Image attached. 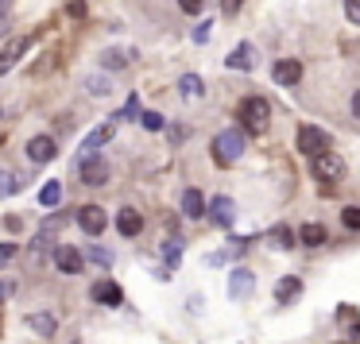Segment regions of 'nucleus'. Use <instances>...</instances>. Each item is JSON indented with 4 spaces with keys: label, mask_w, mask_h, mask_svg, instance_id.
Wrapping results in <instances>:
<instances>
[{
    "label": "nucleus",
    "mask_w": 360,
    "mask_h": 344,
    "mask_svg": "<svg viewBox=\"0 0 360 344\" xmlns=\"http://www.w3.org/2000/svg\"><path fill=\"white\" fill-rule=\"evenodd\" d=\"M298 294H302V282H298L295 274L275 282V302H290V298H298Z\"/></svg>",
    "instance_id": "nucleus-18"
},
{
    "label": "nucleus",
    "mask_w": 360,
    "mask_h": 344,
    "mask_svg": "<svg viewBox=\"0 0 360 344\" xmlns=\"http://www.w3.org/2000/svg\"><path fill=\"white\" fill-rule=\"evenodd\" d=\"M182 213H186V217H202V213H210L205 209V197L198 194V190H186V194H182Z\"/></svg>",
    "instance_id": "nucleus-19"
},
{
    "label": "nucleus",
    "mask_w": 360,
    "mask_h": 344,
    "mask_svg": "<svg viewBox=\"0 0 360 344\" xmlns=\"http://www.w3.org/2000/svg\"><path fill=\"white\" fill-rule=\"evenodd\" d=\"M163 256L171 259V267H174V263H179V256H182V244H179V240H174V244H167V248H163Z\"/></svg>",
    "instance_id": "nucleus-30"
},
{
    "label": "nucleus",
    "mask_w": 360,
    "mask_h": 344,
    "mask_svg": "<svg viewBox=\"0 0 360 344\" xmlns=\"http://www.w3.org/2000/svg\"><path fill=\"white\" fill-rule=\"evenodd\" d=\"M32 47V39H27V35H16V39H8L4 43V51H0V74H8L12 66L20 62V58H24V51Z\"/></svg>",
    "instance_id": "nucleus-7"
},
{
    "label": "nucleus",
    "mask_w": 360,
    "mask_h": 344,
    "mask_svg": "<svg viewBox=\"0 0 360 344\" xmlns=\"http://www.w3.org/2000/svg\"><path fill=\"white\" fill-rule=\"evenodd\" d=\"M20 190V178L12 171H0V197H12Z\"/></svg>",
    "instance_id": "nucleus-23"
},
{
    "label": "nucleus",
    "mask_w": 360,
    "mask_h": 344,
    "mask_svg": "<svg viewBox=\"0 0 360 344\" xmlns=\"http://www.w3.org/2000/svg\"><path fill=\"white\" fill-rule=\"evenodd\" d=\"M267 120H271V105H267L264 97H248V101L240 105V124L248 128L252 135H264Z\"/></svg>",
    "instance_id": "nucleus-2"
},
{
    "label": "nucleus",
    "mask_w": 360,
    "mask_h": 344,
    "mask_svg": "<svg viewBox=\"0 0 360 344\" xmlns=\"http://www.w3.org/2000/svg\"><path fill=\"white\" fill-rule=\"evenodd\" d=\"M16 256V248H12V244H4V248H0V263H4V259H12Z\"/></svg>",
    "instance_id": "nucleus-35"
},
{
    "label": "nucleus",
    "mask_w": 360,
    "mask_h": 344,
    "mask_svg": "<svg viewBox=\"0 0 360 344\" xmlns=\"http://www.w3.org/2000/svg\"><path fill=\"white\" fill-rule=\"evenodd\" d=\"M140 124L148 128V132H163V117H159V112H143Z\"/></svg>",
    "instance_id": "nucleus-25"
},
{
    "label": "nucleus",
    "mask_w": 360,
    "mask_h": 344,
    "mask_svg": "<svg viewBox=\"0 0 360 344\" xmlns=\"http://www.w3.org/2000/svg\"><path fill=\"white\" fill-rule=\"evenodd\" d=\"M8 4H12V0H0V16H4V12H8Z\"/></svg>",
    "instance_id": "nucleus-37"
},
{
    "label": "nucleus",
    "mask_w": 360,
    "mask_h": 344,
    "mask_svg": "<svg viewBox=\"0 0 360 344\" xmlns=\"http://www.w3.org/2000/svg\"><path fill=\"white\" fill-rule=\"evenodd\" d=\"M210 217H213V225H221V228L233 225V220H236L233 197H213V201H210Z\"/></svg>",
    "instance_id": "nucleus-13"
},
{
    "label": "nucleus",
    "mask_w": 360,
    "mask_h": 344,
    "mask_svg": "<svg viewBox=\"0 0 360 344\" xmlns=\"http://www.w3.org/2000/svg\"><path fill=\"white\" fill-rule=\"evenodd\" d=\"M298 151L302 155H321V151H329V135L321 132V128H314V124H302L298 128Z\"/></svg>",
    "instance_id": "nucleus-4"
},
{
    "label": "nucleus",
    "mask_w": 360,
    "mask_h": 344,
    "mask_svg": "<svg viewBox=\"0 0 360 344\" xmlns=\"http://www.w3.org/2000/svg\"><path fill=\"white\" fill-rule=\"evenodd\" d=\"M236 8H240V0H221V12L225 16H236Z\"/></svg>",
    "instance_id": "nucleus-33"
},
{
    "label": "nucleus",
    "mask_w": 360,
    "mask_h": 344,
    "mask_svg": "<svg viewBox=\"0 0 360 344\" xmlns=\"http://www.w3.org/2000/svg\"><path fill=\"white\" fill-rule=\"evenodd\" d=\"M225 66L229 70H256V47L252 43H236L233 55L225 58Z\"/></svg>",
    "instance_id": "nucleus-10"
},
{
    "label": "nucleus",
    "mask_w": 360,
    "mask_h": 344,
    "mask_svg": "<svg viewBox=\"0 0 360 344\" xmlns=\"http://www.w3.org/2000/svg\"><path fill=\"white\" fill-rule=\"evenodd\" d=\"M194 39H198V43L210 39V24H198V27H194Z\"/></svg>",
    "instance_id": "nucleus-34"
},
{
    "label": "nucleus",
    "mask_w": 360,
    "mask_h": 344,
    "mask_svg": "<svg viewBox=\"0 0 360 344\" xmlns=\"http://www.w3.org/2000/svg\"><path fill=\"white\" fill-rule=\"evenodd\" d=\"M244 147H248V143H244V132H240V128H225V132L213 140V159H217L221 166H233L236 159L244 155Z\"/></svg>",
    "instance_id": "nucleus-1"
},
{
    "label": "nucleus",
    "mask_w": 360,
    "mask_h": 344,
    "mask_svg": "<svg viewBox=\"0 0 360 344\" xmlns=\"http://www.w3.org/2000/svg\"><path fill=\"white\" fill-rule=\"evenodd\" d=\"M341 220H345V228L360 232V205H349V209H341Z\"/></svg>",
    "instance_id": "nucleus-24"
},
{
    "label": "nucleus",
    "mask_w": 360,
    "mask_h": 344,
    "mask_svg": "<svg viewBox=\"0 0 360 344\" xmlns=\"http://www.w3.org/2000/svg\"><path fill=\"white\" fill-rule=\"evenodd\" d=\"M179 93L186 97V101H198V97H205V81L198 78V74H186V78L179 81Z\"/></svg>",
    "instance_id": "nucleus-20"
},
{
    "label": "nucleus",
    "mask_w": 360,
    "mask_h": 344,
    "mask_svg": "<svg viewBox=\"0 0 360 344\" xmlns=\"http://www.w3.org/2000/svg\"><path fill=\"white\" fill-rule=\"evenodd\" d=\"M58 197H63V186H58V182H47V186L39 190V201L47 205V209H51V205H58Z\"/></svg>",
    "instance_id": "nucleus-22"
},
{
    "label": "nucleus",
    "mask_w": 360,
    "mask_h": 344,
    "mask_svg": "<svg viewBox=\"0 0 360 344\" xmlns=\"http://www.w3.org/2000/svg\"><path fill=\"white\" fill-rule=\"evenodd\" d=\"M275 86H283V89H290V86H298V78H302V62H295V58H283V62H275Z\"/></svg>",
    "instance_id": "nucleus-11"
},
{
    "label": "nucleus",
    "mask_w": 360,
    "mask_h": 344,
    "mask_svg": "<svg viewBox=\"0 0 360 344\" xmlns=\"http://www.w3.org/2000/svg\"><path fill=\"white\" fill-rule=\"evenodd\" d=\"M89 298H94L97 305H109V310H112V305H120V302H124V290H120L112 279H101V282H94Z\"/></svg>",
    "instance_id": "nucleus-8"
},
{
    "label": "nucleus",
    "mask_w": 360,
    "mask_h": 344,
    "mask_svg": "<svg viewBox=\"0 0 360 344\" xmlns=\"http://www.w3.org/2000/svg\"><path fill=\"white\" fill-rule=\"evenodd\" d=\"M55 155H58V147H55L51 135H35V140L27 143V159H32V163H51Z\"/></svg>",
    "instance_id": "nucleus-12"
},
{
    "label": "nucleus",
    "mask_w": 360,
    "mask_h": 344,
    "mask_svg": "<svg viewBox=\"0 0 360 344\" xmlns=\"http://www.w3.org/2000/svg\"><path fill=\"white\" fill-rule=\"evenodd\" d=\"M89 256H94V259H97V263H101V267H109V263H112V256H109V251H105V248H94V251H89Z\"/></svg>",
    "instance_id": "nucleus-32"
},
{
    "label": "nucleus",
    "mask_w": 360,
    "mask_h": 344,
    "mask_svg": "<svg viewBox=\"0 0 360 344\" xmlns=\"http://www.w3.org/2000/svg\"><path fill=\"white\" fill-rule=\"evenodd\" d=\"M314 174H318L321 182H341V178H345L341 155H333V151H321V155H314Z\"/></svg>",
    "instance_id": "nucleus-5"
},
{
    "label": "nucleus",
    "mask_w": 360,
    "mask_h": 344,
    "mask_svg": "<svg viewBox=\"0 0 360 344\" xmlns=\"http://www.w3.org/2000/svg\"><path fill=\"white\" fill-rule=\"evenodd\" d=\"M298 240H302L306 248H318V244H326V240H329V232H326V225L310 220V225H302V228H298Z\"/></svg>",
    "instance_id": "nucleus-17"
},
{
    "label": "nucleus",
    "mask_w": 360,
    "mask_h": 344,
    "mask_svg": "<svg viewBox=\"0 0 360 344\" xmlns=\"http://www.w3.org/2000/svg\"><path fill=\"white\" fill-rule=\"evenodd\" d=\"M101 62H105V70H120V66L128 62V55H120V51H109V55H105Z\"/></svg>",
    "instance_id": "nucleus-26"
},
{
    "label": "nucleus",
    "mask_w": 360,
    "mask_h": 344,
    "mask_svg": "<svg viewBox=\"0 0 360 344\" xmlns=\"http://www.w3.org/2000/svg\"><path fill=\"white\" fill-rule=\"evenodd\" d=\"M86 86H89V93H97V97H105V93L112 89V86H109V78H89Z\"/></svg>",
    "instance_id": "nucleus-27"
},
{
    "label": "nucleus",
    "mask_w": 360,
    "mask_h": 344,
    "mask_svg": "<svg viewBox=\"0 0 360 344\" xmlns=\"http://www.w3.org/2000/svg\"><path fill=\"white\" fill-rule=\"evenodd\" d=\"M55 263H58V271L63 274H78L82 271V251L78 248H55Z\"/></svg>",
    "instance_id": "nucleus-15"
},
{
    "label": "nucleus",
    "mask_w": 360,
    "mask_h": 344,
    "mask_svg": "<svg viewBox=\"0 0 360 344\" xmlns=\"http://www.w3.org/2000/svg\"><path fill=\"white\" fill-rule=\"evenodd\" d=\"M0 298H4V286H0Z\"/></svg>",
    "instance_id": "nucleus-38"
},
{
    "label": "nucleus",
    "mask_w": 360,
    "mask_h": 344,
    "mask_svg": "<svg viewBox=\"0 0 360 344\" xmlns=\"http://www.w3.org/2000/svg\"><path fill=\"white\" fill-rule=\"evenodd\" d=\"M271 240L279 244V248H290V244H295V240H290V228H275V232H271Z\"/></svg>",
    "instance_id": "nucleus-28"
},
{
    "label": "nucleus",
    "mask_w": 360,
    "mask_h": 344,
    "mask_svg": "<svg viewBox=\"0 0 360 344\" xmlns=\"http://www.w3.org/2000/svg\"><path fill=\"white\" fill-rule=\"evenodd\" d=\"M117 135V124H101V128H94V132L86 135V143H82V155H97V151L105 147V143Z\"/></svg>",
    "instance_id": "nucleus-14"
},
{
    "label": "nucleus",
    "mask_w": 360,
    "mask_h": 344,
    "mask_svg": "<svg viewBox=\"0 0 360 344\" xmlns=\"http://www.w3.org/2000/svg\"><path fill=\"white\" fill-rule=\"evenodd\" d=\"M78 174H82L86 186H105V182H109V163H105L101 155H82Z\"/></svg>",
    "instance_id": "nucleus-3"
},
{
    "label": "nucleus",
    "mask_w": 360,
    "mask_h": 344,
    "mask_svg": "<svg viewBox=\"0 0 360 344\" xmlns=\"http://www.w3.org/2000/svg\"><path fill=\"white\" fill-rule=\"evenodd\" d=\"M252 290H256V274L244 271V267H236V271L229 274V294H233V302H244Z\"/></svg>",
    "instance_id": "nucleus-9"
},
{
    "label": "nucleus",
    "mask_w": 360,
    "mask_h": 344,
    "mask_svg": "<svg viewBox=\"0 0 360 344\" xmlns=\"http://www.w3.org/2000/svg\"><path fill=\"white\" fill-rule=\"evenodd\" d=\"M202 4H205V0H179V8L190 12V16H194V12H202Z\"/></svg>",
    "instance_id": "nucleus-31"
},
{
    "label": "nucleus",
    "mask_w": 360,
    "mask_h": 344,
    "mask_svg": "<svg viewBox=\"0 0 360 344\" xmlns=\"http://www.w3.org/2000/svg\"><path fill=\"white\" fill-rule=\"evenodd\" d=\"M352 117L360 120V89H356V93H352Z\"/></svg>",
    "instance_id": "nucleus-36"
},
{
    "label": "nucleus",
    "mask_w": 360,
    "mask_h": 344,
    "mask_svg": "<svg viewBox=\"0 0 360 344\" xmlns=\"http://www.w3.org/2000/svg\"><path fill=\"white\" fill-rule=\"evenodd\" d=\"M345 16H349L352 24H360V0H345Z\"/></svg>",
    "instance_id": "nucleus-29"
},
{
    "label": "nucleus",
    "mask_w": 360,
    "mask_h": 344,
    "mask_svg": "<svg viewBox=\"0 0 360 344\" xmlns=\"http://www.w3.org/2000/svg\"><path fill=\"white\" fill-rule=\"evenodd\" d=\"M78 225H82V232H86V236H101L105 225H109V217H105L101 205H82V209H78Z\"/></svg>",
    "instance_id": "nucleus-6"
},
{
    "label": "nucleus",
    "mask_w": 360,
    "mask_h": 344,
    "mask_svg": "<svg viewBox=\"0 0 360 344\" xmlns=\"http://www.w3.org/2000/svg\"><path fill=\"white\" fill-rule=\"evenodd\" d=\"M27 329H35L39 336H51L58 325H55V317H51V313H32V317H27Z\"/></svg>",
    "instance_id": "nucleus-21"
},
{
    "label": "nucleus",
    "mask_w": 360,
    "mask_h": 344,
    "mask_svg": "<svg viewBox=\"0 0 360 344\" xmlns=\"http://www.w3.org/2000/svg\"><path fill=\"white\" fill-rule=\"evenodd\" d=\"M140 228H143V217L136 209H120V217H117V232L120 236H140Z\"/></svg>",
    "instance_id": "nucleus-16"
}]
</instances>
